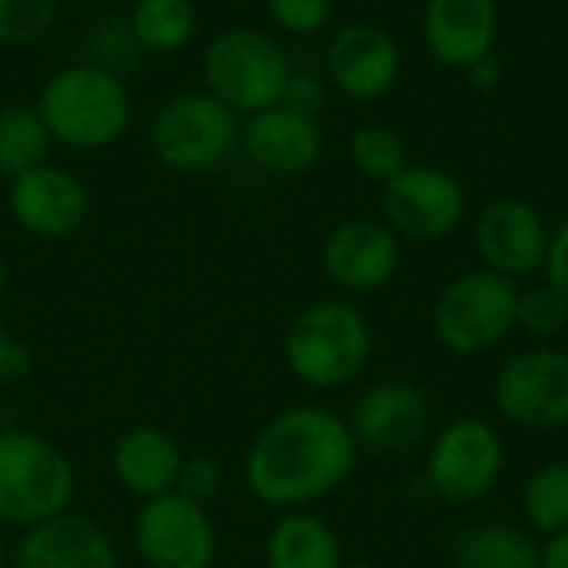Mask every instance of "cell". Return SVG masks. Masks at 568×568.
Listing matches in <instances>:
<instances>
[{
    "label": "cell",
    "instance_id": "7",
    "mask_svg": "<svg viewBox=\"0 0 568 568\" xmlns=\"http://www.w3.org/2000/svg\"><path fill=\"white\" fill-rule=\"evenodd\" d=\"M519 283L476 266L459 273L433 306V333L453 356H483L516 329Z\"/></svg>",
    "mask_w": 568,
    "mask_h": 568
},
{
    "label": "cell",
    "instance_id": "39",
    "mask_svg": "<svg viewBox=\"0 0 568 568\" xmlns=\"http://www.w3.org/2000/svg\"><path fill=\"white\" fill-rule=\"evenodd\" d=\"M240 3H256V0H240Z\"/></svg>",
    "mask_w": 568,
    "mask_h": 568
},
{
    "label": "cell",
    "instance_id": "29",
    "mask_svg": "<svg viewBox=\"0 0 568 568\" xmlns=\"http://www.w3.org/2000/svg\"><path fill=\"white\" fill-rule=\"evenodd\" d=\"M176 493L200 503V506H210L220 499L223 493V469L213 456L206 453H186L183 466H180V479H176Z\"/></svg>",
    "mask_w": 568,
    "mask_h": 568
},
{
    "label": "cell",
    "instance_id": "2",
    "mask_svg": "<svg viewBox=\"0 0 568 568\" xmlns=\"http://www.w3.org/2000/svg\"><path fill=\"white\" fill-rule=\"evenodd\" d=\"M53 143L70 150H106L133 120L126 83L103 63H67L40 87L33 103Z\"/></svg>",
    "mask_w": 568,
    "mask_h": 568
},
{
    "label": "cell",
    "instance_id": "13",
    "mask_svg": "<svg viewBox=\"0 0 568 568\" xmlns=\"http://www.w3.org/2000/svg\"><path fill=\"white\" fill-rule=\"evenodd\" d=\"M7 210L23 233L37 240H67L83 230L90 193L70 170L40 163L10 180Z\"/></svg>",
    "mask_w": 568,
    "mask_h": 568
},
{
    "label": "cell",
    "instance_id": "36",
    "mask_svg": "<svg viewBox=\"0 0 568 568\" xmlns=\"http://www.w3.org/2000/svg\"><path fill=\"white\" fill-rule=\"evenodd\" d=\"M3 293H7V260L0 253V300H3Z\"/></svg>",
    "mask_w": 568,
    "mask_h": 568
},
{
    "label": "cell",
    "instance_id": "18",
    "mask_svg": "<svg viewBox=\"0 0 568 568\" xmlns=\"http://www.w3.org/2000/svg\"><path fill=\"white\" fill-rule=\"evenodd\" d=\"M246 160L273 176H300L323 156V133L316 116L300 113L286 103L250 113L240 133Z\"/></svg>",
    "mask_w": 568,
    "mask_h": 568
},
{
    "label": "cell",
    "instance_id": "32",
    "mask_svg": "<svg viewBox=\"0 0 568 568\" xmlns=\"http://www.w3.org/2000/svg\"><path fill=\"white\" fill-rule=\"evenodd\" d=\"M546 283L559 290V296L568 303V220L552 230V240H549V253H546Z\"/></svg>",
    "mask_w": 568,
    "mask_h": 568
},
{
    "label": "cell",
    "instance_id": "17",
    "mask_svg": "<svg viewBox=\"0 0 568 568\" xmlns=\"http://www.w3.org/2000/svg\"><path fill=\"white\" fill-rule=\"evenodd\" d=\"M10 568H120L113 536L83 513H60L23 529Z\"/></svg>",
    "mask_w": 568,
    "mask_h": 568
},
{
    "label": "cell",
    "instance_id": "20",
    "mask_svg": "<svg viewBox=\"0 0 568 568\" xmlns=\"http://www.w3.org/2000/svg\"><path fill=\"white\" fill-rule=\"evenodd\" d=\"M186 453L183 446L160 426H133L126 429L110 453V469L116 486L146 503L166 493H176V479H180V466H183Z\"/></svg>",
    "mask_w": 568,
    "mask_h": 568
},
{
    "label": "cell",
    "instance_id": "4",
    "mask_svg": "<svg viewBox=\"0 0 568 568\" xmlns=\"http://www.w3.org/2000/svg\"><path fill=\"white\" fill-rule=\"evenodd\" d=\"M77 473L70 456L30 429H0V523L30 529L70 509Z\"/></svg>",
    "mask_w": 568,
    "mask_h": 568
},
{
    "label": "cell",
    "instance_id": "31",
    "mask_svg": "<svg viewBox=\"0 0 568 568\" xmlns=\"http://www.w3.org/2000/svg\"><path fill=\"white\" fill-rule=\"evenodd\" d=\"M30 363H33L30 349L17 336H10V329L0 323V386L20 383L30 373Z\"/></svg>",
    "mask_w": 568,
    "mask_h": 568
},
{
    "label": "cell",
    "instance_id": "15",
    "mask_svg": "<svg viewBox=\"0 0 568 568\" xmlns=\"http://www.w3.org/2000/svg\"><path fill=\"white\" fill-rule=\"evenodd\" d=\"M349 433L359 449L379 453V456H399L419 446L429 436V399L399 379L369 386L349 413Z\"/></svg>",
    "mask_w": 568,
    "mask_h": 568
},
{
    "label": "cell",
    "instance_id": "37",
    "mask_svg": "<svg viewBox=\"0 0 568 568\" xmlns=\"http://www.w3.org/2000/svg\"><path fill=\"white\" fill-rule=\"evenodd\" d=\"M0 568H10V552H7L3 539H0Z\"/></svg>",
    "mask_w": 568,
    "mask_h": 568
},
{
    "label": "cell",
    "instance_id": "14",
    "mask_svg": "<svg viewBox=\"0 0 568 568\" xmlns=\"http://www.w3.org/2000/svg\"><path fill=\"white\" fill-rule=\"evenodd\" d=\"M320 263L339 290L376 293L396 280L403 246L383 220H346L323 240Z\"/></svg>",
    "mask_w": 568,
    "mask_h": 568
},
{
    "label": "cell",
    "instance_id": "16",
    "mask_svg": "<svg viewBox=\"0 0 568 568\" xmlns=\"http://www.w3.org/2000/svg\"><path fill=\"white\" fill-rule=\"evenodd\" d=\"M403 53L396 37L379 23H346L326 47L329 83L353 100H376L399 80Z\"/></svg>",
    "mask_w": 568,
    "mask_h": 568
},
{
    "label": "cell",
    "instance_id": "3",
    "mask_svg": "<svg viewBox=\"0 0 568 568\" xmlns=\"http://www.w3.org/2000/svg\"><path fill=\"white\" fill-rule=\"evenodd\" d=\"M373 359L369 320L343 300H320L300 310L283 336V363L310 389H343Z\"/></svg>",
    "mask_w": 568,
    "mask_h": 568
},
{
    "label": "cell",
    "instance_id": "23",
    "mask_svg": "<svg viewBox=\"0 0 568 568\" xmlns=\"http://www.w3.org/2000/svg\"><path fill=\"white\" fill-rule=\"evenodd\" d=\"M200 17L193 0H133L126 33L146 53H180L196 37Z\"/></svg>",
    "mask_w": 568,
    "mask_h": 568
},
{
    "label": "cell",
    "instance_id": "25",
    "mask_svg": "<svg viewBox=\"0 0 568 568\" xmlns=\"http://www.w3.org/2000/svg\"><path fill=\"white\" fill-rule=\"evenodd\" d=\"M523 516L529 529L542 539L568 529V463L552 459L536 466L523 483Z\"/></svg>",
    "mask_w": 568,
    "mask_h": 568
},
{
    "label": "cell",
    "instance_id": "8",
    "mask_svg": "<svg viewBox=\"0 0 568 568\" xmlns=\"http://www.w3.org/2000/svg\"><path fill=\"white\" fill-rule=\"evenodd\" d=\"M506 473V443L489 419L463 416L446 423L426 449V489L446 506L489 499Z\"/></svg>",
    "mask_w": 568,
    "mask_h": 568
},
{
    "label": "cell",
    "instance_id": "26",
    "mask_svg": "<svg viewBox=\"0 0 568 568\" xmlns=\"http://www.w3.org/2000/svg\"><path fill=\"white\" fill-rule=\"evenodd\" d=\"M349 160L366 180L386 186L393 176H399L409 166V146L393 126L363 123L349 140Z\"/></svg>",
    "mask_w": 568,
    "mask_h": 568
},
{
    "label": "cell",
    "instance_id": "21",
    "mask_svg": "<svg viewBox=\"0 0 568 568\" xmlns=\"http://www.w3.org/2000/svg\"><path fill=\"white\" fill-rule=\"evenodd\" d=\"M263 562L266 568H343L346 559L336 529L323 516L293 509L270 526Z\"/></svg>",
    "mask_w": 568,
    "mask_h": 568
},
{
    "label": "cell",
    "instance_id": "1",
    "mask_svg": "<svg viewBox=\"0 0 568 568\" xmlns=\"http://www.w3.org/2000/svg\"><path fill=\"white\" fill-rule=\"evenodd\" d=\"M359 466L349 423L326 406L280 409L250 443L243 479L256 503L293 513L343 489Z\"/></svg>",
    "mask_w": 568,
    "mask_h": 568
},
{
    "label": "cell",
    "instance_id": "10",
    "mask_svg": "<svg viewBox=\"0 0 568 568\" xmlns=\"http://www.w3.org/2000/svg\"><path fill=\"white\" fill-rule=\"evenodd\" d=\"M133 549L146 568H213L220 539L206 506L166 493L140 503L133 516Z\"/></svg>",
    "mask_w": 568,
    "mask_h": 568
},
{
    "label": "cell",
    "instance_id": "28",
    "mask_svg": "<svg viewBox=\"0 0 568 568\" xmlns=\"http://www.w3.org/2000/svg\"><path fill=\"white\" fill-rule=\"evenodd\" d=\"M60 0H0V43L27 47L50 33Z\"/></svg>",
    "mask_w": 568,
    "mask_h": 568
},
{
    "label": "cell",
    "instance_id": "19",
    "mask_svg": "<svg viewBox=\"0 0 568 568\" xmlns=\"http://www.w3.org/2000/svg\"><path fill=\"white\" fill-rule=\"evenodd\" d=\"M499 40L496 0H426L423 43L433 60L453 70H469L486 60Z\"/></svg>",
    "mask_w": 568,
    "mask_h": 568
},
{
    "label": "cell",
    "instance_id": "27",
    "mask_svg": "<svg viewBox=\"0 0 568 568\" xmlns=\"http://www.w3.org/2000/svg\"><path fill=\"white\" fill-rule=\"evenodd\" d=\"M568 323V303L559 296L556 286L542 283H529L519 290L516 300V329H526L529 336L549 339L559 336Z\"/></svg>",
    "mask_w": 568,
    "mask_h": 568
},
{
    "label": "cell",
    "instance_id": "33",
    "mask_svg": "<svg viewBox=\"0 0 568 568\" xmlns=\"http://www.w3.org/2000/svg\"><path fill=\"white\" fill-rule=\"evenodd\" d=\"M323 100H326V93H323V83H320V80L303 77V73H293L290 90H286V97H283V103H286V106H293V110H300V113L316 116V110L323 106Z\"/></svg>",
    "mask_w": 568,
    "mask_h": 568
},
{
    "label": "cell",
    "instance_id": "5",
    "mask_svg": "<svg viewBox=\"0 0 568 568\" xmlns=\"http://www.w3.org/2000/svg\"><path fill=\"white\" fill-rule=\"evenodd\" d=\"M240 113L210 90H183L160 103L146 143L160 166L176 173H206L223 166L240 146Z\"/></svg>",
    "mask_w": 568,
    "mask_h": 568
},
{
    "label": "cell",
    "instance_id": "30",
    "mask_svg": "<svg viewBox=\"0 0 568 568\" xmlns=\"http://www.w3.org/2000/svg\"><path fill=\"white\" fill-rule=\"evenodd\" d=\"M263 3H266L273 23L296 37L320 33L333 13V0H263Z\"/></svg>",
    "mask_w": 568,
    "mask_h": 568
},
{
    "label": "cell",
    "instance_id": "22",
    "mask_svg": "<svg viewBox=\"0 0 568 568\" xmlns=\"http://www.w3.org/2000/svg\"><path fill=\"white\" fill-rule=\"evenodd\" d=\"M542 542L509 523H479L459 532L453 549L456 568H539Z\"/></svg>",
    "mask_w": 568,
    "mask_h": 568
},
{
    "label": "cell",
    "instance_id": "6",
    "mask_svg": "<svg viewBox=\"0 0 568 568\" xmlns=\"http://www.w3.org/2000/svg\"><path fill=\"white\" fill-rule=\"evenodd\" d=\"M293 80L283 47L253 27H230L203 50V90L236 113H260L283 103Z\"/></svg>",
    "mask_w": 568,
    "mask_h": 568
},
{
    "label": "cell",
    "instance_id": "38",
    "mask_svg": "<svg viewBox=\"0 0 568 568\" xmlns=\"http://www.w3.org/2000/svg\"><path fill=\"white\" fill-rule=\"evenodd\" d=\"M343 568H376L373 562H343Z\"/></svg>",
    "mask_w": 568,
    "mask_h": 568
},
{
    "label": "cell",
    "instance_id": "35",
    "mask_svg": "<svg viewBox=\"0 0 568 568\" xmlns=\"http://www.w3.org/2000/svg\"><path fill=\"white\" fill-rule=\"evenodd\" d=\"M469 73H473V83H476V87H496V83H499V73H503V70H499L496 57L489 53L486 60L473 63V67H469Z\"/></svg>",
    "mask_w": 568,
    "mask_h": 568
},
{
    "label": "cell",
    "instance_id": "11",
    "mask_svg": "<svg viewBox=\"0 0 568 568\" xmlns=\"http://www.w3.org/2000/svg\"><path fill=\"white\" fill-rule=\"evenodd\" d=\"M469 210L459 176L439 166L409 163L383 186V223L406 240L433 243L453 236Z\"/></svg>",
    "mask_w": 568,
    "mask_h": 568
},
{
    "label": "cell",
    "instance_id": "12",
    "mask_svg": "<svg viewBox=\"0 0 568 568\" xmlns=\"http://www.w3.org/2000/svg\"><path fill=\"white\" fill-rule=\"evenodd\" d=\"M476 253L486 270L519 283L546 266L549 240L552 230L546 226L542 213L519 200V196H503L493 200L479 216H476Z\"/></svg>",
    "mask_w": 568,
    "mask_h": 568
},
{
    "label": "cell",
    "instance_id": "34",
    "mask_svg": "<svg viewBox=\"0 0 568 568\" xmlns=\"http://www.w3.org/2000/svg\"><path fill=\"white\" fill-rule=\"evenodd\" d=\"M539 568H568V529L559 536H549L542 542V562Z\"/></svg>",
    "mask_w": 568,
    "mask_h": 568
},
{
    "label": "cell",
    "instance_id": "24",
    "mask_svg": "<svg viewBox=\"0 0 568 568\" xmlns=\"http://www.w3.org/2000/svg\"><path fill=\"white\" fill-rule=\"evenodd\" d=\"M50 130L37 106L7 103L0 106V176L13 180L30 166L47 163Z\"/></svg>",
    "mask_w": 568,
    "mask_h": 568
},
{
    "label": "cell",
    "instance_id": "9",
    "mask_svg": "<svg viewBox=\"0 0 568 568\" xmlns=\"http://www.w3.org/2000/svg\"><path fill=\"white\" fill-rule=\"evenodd\" d=\"M496 413L523 433L568 426V353L532 346L509 356L493 383Z\"/></svg>",
    "mask_w": 568,
    "mask_h": 568
}]
</instances>
